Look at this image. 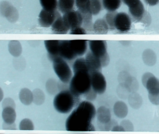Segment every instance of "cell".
Instances as JSON below:
<instances>
[{
	"label": "cell",
	"instance_id": "obj_2",
	"mask_svg": "<svg viewBox=\"0 0 159 134\" xmlns=\"http://www.w3.org/2000/svg\"><path fill=\"white\" fill-rule=\"evenodd\" d=\"M79 98L74 96L70 90H62L54 99V107L60 113H68L78 103Z\"/></svg>",
	"mask_w": 159,
	"mask_h": 134
},
{
	"label": "cell",
	"instance_id": "obj_28",
	"mask_svg": "<svg viewBox=\"0 0 159 134\" xmlns=\"http://www.w3.org/2000/svg\"><path fill=\"white\" fill-rule=\"evenodd\" d=\"M128 103L133 109H139L142 104V97L138 93L132 92L128 96Z\"/></svg>",
	"mask_w": 159,
	"mask_h": 134
},
{
	"label": "cell",
	"instance_id": "obj_36",
	"mask_svg": "<svg viewBox=\"0 0 159 134\" xmlns=\"http://www.w3.org/2000/svg\"><path fill=\"white\" fill-rule=\"evenodd\" d=\"M83 96L88 101H93L96 98L97 93L92 87L88 92L84 94Z\"/></svg>",
	"mask_w": 159,
	"mask_h": 134
},
{
	"label": "cell",
	"instance_id": "obj_46",
	"mask_svg": "<svg viewBox=\"0 0 159 134\" xmlns=\"http://www.w3.org/2000/svg\"><path fill=\"white\" fill-rule=\"evenodd\" d=\"M146 4L150 6H154L159 3V0H144Z\"/></svg>",
	"mask_w": 159,
	"mask_h": 134
},
{
	"label": "cell",
	"instance_id": "obj_13",
	"mask_svg": "<svg viewBox=\"0 0 159 134\" xmlns=\"http://www.w3.org/2000/svg\"><path fill=\"white\" fill-rule=\"evenodd\" d=\"M85 60L90 73L100 71L103 68L99 58L95 56L91 51L88 52L85 56Z\"/></svg>",
	"mask_w": 159,
	"mask_h": 134
},
{
	"label": "cell",
	"instance_id": "obj_3",
	"mask_svg": "<svg viewBox=\"0 0 159 134\" xmlns=\"http://www.w3.org/2000/svg\"><path fill=\"white\" fill-rule=\"evenodd\" d=\"M92 88L91 75L89 72H80L74 74L71 78L69 89L71 93L77 97L88 92Z\"/></svg>",
	"mask_w": 159,
	"mask_h": 134
},
{
	"label": "cell",
	"instance_id": "obj_10",
	"mask_svg": "<svg viewBox=\"0 0 159 134\" xmlns=\"http://www.w3.org/2000/svg\"><path fill=\"white\" fill-rule=\"evenodd\" d=\"M89 47L91 52L100 59L108 54L107 52V42L103 40H90Z\"/></svg>",
	"mask_w": 159,
	"mask_h": 134
},
{
	"label": "cell",
	"instance_id": "obj_43",
	"mask_svg": "<svg viewBox=\"0 0 159 134\" xmlns=\"http://www.w3.org/2000/svg\"><path fill=\"white\" fill-rule=\"evenodd\" d=\"M116 125H118L117 122L115 120H111L109 122L105 124V129L107 131L112 130V128Z\"/></svg>",
	"mask_w": 159,
	"mask_h": 134
},
{
	"label": "cell",
	"instance_id": "obj_41",
	"mask_svg": "<svg viewBox=\"0 0 159 134\" xmlns=\"http://www.w3.org/2000/svg\"><path fill=\"white\" fill-rule=\"evenodd\" d=\"M88 0H76V4L80 11L86 10V3Z\"/></svg>",
	"mask_w": 159,
	"mask_h": 134
},
{
	"label": "cell",
	"instance_id": "obj_48",
	"mask_svg": "<svg viewBox=\"0 0 159 134\" xmlns=\"http://www.w3.org/2000/svg\"><path fill=\"white\" fill-rule=\"evenodd\" d=\"M1 101H2V89H1Z\"/></svg>",
	"mask_w": 159,
	"mask_h": 134
},
{
	"label": "cell",
	"instance_id": "obj_20",
	"mask_svg": "<svg viewBox=\"0 0 159 134\" xmlns=\"http://www.w3.org/2000/svg\"><path fill=\"white\" fill-rule=\"evenodd\" d=\"M86 9L93 16L100 13L103 7L102 0H88L86 3Z\"/></svg>",
	"mask_w": 159,
	"mask_h": 134
},
{
	"label": "cell",
	"instance_id": "obj_11",
	"mask_svg": "<svg viewBox=\"0 0 159 134\" xmlns=\"http://www.w3.org/2000/svg\"><path fill=\"white\" fill-rule=\"evenodd\" d=\"M1 10L2 16H5L11 22H15L18 19V13L17 10L8 2H2Z\"/></svg>",
	"mask_w": 159,
	"mask_h": 134
},
{
	"label": "cell",
	"instance_id": "obj_19",
	"mask_svg": "<svg viewBox=\"0 0 159 134\" xmlns=\"http://www.w3.org/2000/svg\"><path fill=\"white\" fill-rule=\"evenodd\" d=\"M80 12L81 13L83 19L82 24L83 28L86 31L87 33H94L93 23V15L87 10L80 11Z\"/></svg>",
	"mask_w": 159,
	"mask_h": 134
},
{
	"label": "cell",
	"instance_id": "obj_32",
	"mask_svg": "<svg viewBox=\"0 0 159 134\" xmlns=\"http://www.w3.org/2000/svg\"><path fill=\"white\" fill-rule=\"evenodd\" d=\"M33 95V102L37 105H41L44 103L45 96L41 89L36 88L32 91Z\"/></svg>",
	"mask_w": 159,
	"mask_h": 134
},
{
	"label": "cell",
	"instance_id": "obj_33",
	"mask_svg": "<svg viewBox=\"0 0 159 134\" xmlns=\"http://www.w3.org/2000/svg\"><path fill=\"white\" fill-rule=\"evenodd\" d=\"M118 12L117 11L113 12H108L105 15L104 19L108 25L109 30H114L115 28V17Z\"/></svg>",
	"mask_w": 159,
	"mask_h": 134
},
{
	"label": "cell",
	"instance_id": "obj_1",
	"mask_svg": "<svg viewBox=\"0 0 159 134\" xmlns=\"http://www.w3.org/2000/svg\"><path fill=\"white\" fill-rule=\"evenodd\" d=\"M96 112L95 107L90 101L80 102L67 119L66 129L75 132L95 131L92 123Z\"/></svg>",
	"mask_w": 159,
	"mask_h": 134
},
{
	"label": "cell",
	"instance_id": "obj_35",
	"mask_svg": "<svg viewBox=\"0 0 159 134\" xmlns=\"http://www.w3.org/2000/svg\"><path fill=\"white\" fill-rule=\"evenodd\" d=\"M19 129L21 130H33L34 129V125L30 119H24L20 122Z\"/></svg>",
	"mask_w": 159,
	"mask_h": 134
},
{
	"label": "cell",
	"instance_id": "obj_37",
	"mask_svg": "<svg viewBox=\"0 0 159 134\" xmlns=\"http://www.w3.org/2000/svg\"><path fill=\"white\" fill-rule=\"evenodd\" d=\"M120 125L123 127L125 131H133L134 130V127L133 124L129 120H123L121 122Z\"/></svg>",
	"mask_w": 159,
	"mask_h": 134
},
{
	"label": "cell",
	"instance_id": "obj_24",
	"mask_svg": "<svg viewBox=\"0 0 159 134\" xmlns=\"http://www.w3.org/2000/svg\"><path fill=\"white\" fill-rule=\"evenodd\" d=\"M109 30L108 25L103 19H98L93 24V32L97 34H107Z\"/></svg>",
	"mask_w": 159,
	"mask_h": 134
},
{
	"label": "cell",
	"instance_id": "obj_45",
	"mask_svg": "<svg viewBox=\"0 0 159 134\" xmlns=\"http://www.w3.org/2000/svg\"><path fill=\"white\" fill-rule=\"evenodd\" d=\"M2 129L5 130H15L16 129V125L15 124H8L3 123L2 125Z\"/></svg>",
	"mask_w": 159,
	"mask_h": 134
},
{
	"label": "cell",
	"instance_id": "obj_38",
	"mask_svg": "<svg viewBox=\"0 0 159 134\" xmlns=\"http://www.w3.org/2000/svg\"><path fill=\"white\" fill-rule=\"evenodd\" d=\"M2 107L3 109L6 107H12L16 108V103L14 100L11 98H6L2 102Z\"/></svg>",
	"mask_w": 159,
	"mask_h": 134
},
{
	"label": "cell",
	"instance_id": "obj_31",
	"mask_svg": "<svg viewBox=\"0 0 159 134\" xmlns=\"http://www.w3.org/2000/svg\"><path fill=\"white\" fill-rule=\"evenodd\" d=\"M43 9L47 11H53L57 10L58 7L57 0H39Z\"/></svg>",
	"mask_w": 159,
	"mask_h": 134
},
{
	"label": "cell",
	"instance_id": "obj_12",
	"mask_svg": "<svg viewBox=\"0 0 159 134\" xmlns=\"http://www.w3.org/2000/svg\"><path fill=\"white\" fill-rule=\"evenodd\" d=\"M59 55L67 60H72L77 57L71 47L69 40H60Z\"/></svg>",
	"mask_w": 159,
	"mask_h": 134
},
{
	"label": "cell",
	"instance_id": "obj_26",
	"mask_svg": "<svg viewBox=\"0 0 159 134\" xmlns=\"http://www.w3.org/2000/svg\"><path fill=\"white\" fill-rule=\"evenodd\" d=\"M73 70L74 74L80 72L90 73L85 58L83 57L79 58L75 60L73 65Z\"/></svg>",
	"mask_w": 159,
	"mask_h": 134
},
{
	"label": "cell",
	"instance_id": "obj_4",
	"mask_svg": "<svg viewBox=\"0 0 159 134\" xmlns=\"http://www.w3.org/2000/svg\"><path fill=\"white\" fill-rule=\"evenodd\" d=\"M52 60L53 61L54 70L60 81L65 83L70 82L72 77V72L65 59L58 56L54 58Z\"/></svg>",
	"mask_w": 159,
	"mask_h": 134
},
{
	"label": "cell",
	"instance_id": "obj_6",
	"mask_svg": "<svg viewBox=\"0 0 159 134\" xmlns=\"http://www.w3.org/2000/svg\"><path fill=\"white\" fill-rule=\"evenodd\" d=\"M92 87L98 94H102L107 88L106 78L100 71L90 73Z\"/></svg>",
	"mask_w": 159,
	"mask_h": 134
},
{
	"label": "cell",
	"instance_id": "obj_30",
	"mask_svg": "<svg viewBox=\"0 0 159 134\" xmlns=\"http://www.w3.org/2000/svg\"><path fill=\"white\" fill-rule=\"evenodd\" d=\"M122 0H102L103 7L108 12L115 11L120 7Z\"/></svg>",
	"mask_w": 159,
	"mask_h": 134
},
{
	"label": "cell",
	"instance_id": "obj_25",
	"mask_svg": "<svg viewBox=\"0 0 159 134\" xmlns=\"http://www.w3.org/2000/svg\"><path fill=\"white\" fill-rule=\"evenodd\" d=\"M19 98L21 102L24 105H30L33 102V92L25 87L21 89L19 92Z\"/></svg>",
	"mask_w": 159,
	"mask_h": 134
},
{
	"label": "cell",
	"instance_id": "obj_9",
	"mask_svg": "<svg viewBox=\"0 0 159 134\" xmlns=\"http://www.w3.org/2000/svg\"><path fill=\"white\" fill-rule=\"evenodd\" d=\"M132 25L131 17L124 12L117 13L115 20V28L121 33H126L130 30Z\"/></svg>",
	"mask_w": 159,
	"mask_h": 134
},
{
	"label": "cell",
	"instance_id": "obj_22",
	"mask_svg": "<svg viewBox=\"0 0 159 134\" xmlns=\"http://www.w3.org/2000/svg\"><path fill=\"white\" fill-rule=\"evenodd\" d=\"M142 60L147 66H154L157 61V56L155 52L151 49H147L142 53Z\"/></svg>",
	"mask_w": 159,
	"mask_h": 134
},
{
	"label": "cell",
	"instance_id": "obj_18",
	"mask_svg": "<svg viewBox=\"0 0 159 134\" xmlns=\"http://www.w3.org/2000/svg\"><path fill=\"white\" fill-rule=\"evenodd\" d=\"M97 118L99 123H107L111 120V114L110 111L105 106L99 107L97 110Z\"/></svg>",
	"mask_w": 159,
	"mask_h": 134
},
{
	"label": "cell",
	"instance_id": "obj_42",
	"mask_svg": "<svg viewBox=\"0 0 159 134\" xmlns=\"http://www.w3.org/2000/svg\"><path fill=\"white\" fill-rule=\"evenodd\" d=\"M148 99L150 101L153 105H159V94L155 95L148 94Z\"/></svg>",
	"mask_w": 159,
	"mask_h": 134
},
{
	"label": "cell",
	"instance_id": "obj_7",
	"mask_svg": "<svg viewBox=\"0 0 159 134\" xmlns=\"http://www.w3.org/2000/svg\"><path fill=\"white\" fill-rule=\"evenodd\" d=\"M63 18L70 30L82 26L83 19L81 13L79 10L72 9L64 14Z\"/></svg>",
	"mask_w": 159,
	"mask_h": 134
},
{
	"label": "cell",
	"instance_id": "obj_39",
	"mask_svg": "<svg viewBox=\"0 0 159 134\" xmlns=\"http://www.w3.org/2000/svg\"><path fill=\"white\" fill-rule=\"evenodd\" d=\"M70 34H87V32L83 27H80L71 29Z\"/></svg>",
	"mask_w": 159,
	"mask_h": 134
},
{
	"label": "cell",
	"instance_id": "obj_29",
	"mask_svg": "<svg viewBox=\"0 0 159 134\" xmlns=\"http://www.w3.org/2000/svg\"><path fill=\"white\" fill-rule=\"evenodd\" d=\"M76 3V0H58V8L63 14L71 11Z\"/></svg>",
	"mask_w": 159,
	"mask_h": 134
},
{
	"label": "cell",
	"instance_id": "obj_23",
	"mask_svg": "<svg viewBox=\"0 0 159 134\" xmlns=\"http://www.w3.org/2000/svg\"><path fill=\"white\" fill-rule=\"evenodd\" d=\"M15 109L12 107H6L2 110V118L4 123L8 124L14 123L16 120Z\"/></svg>",
	"mask_w": 159,
	"mask_h": 134
},
{
	"label": "cell",
	"instance_id": "obj_21",
	"mask_svg": "<svg viewBox=\"0 0 159 134\" xmlns=\"http://www.w3.org/2000/svg\"><path fill=\"white\" fill-rule=\"evenodd\" d=\"M113 111L117 117L120 119H123L128 114V107L123 101H118L113 106Z\"/></svg>",
	"mask_w": 159,
	"mask_h": 134
},
{
	"label": "cell",
	"instance_id": "obj_14",
	"mask_svg": "<svg viewBox=\"0 0 159 134\" xmlns=\"http://www.w3.org/2000/svg\"><path fill=\"white\" fill-rule=\"evenodd\" d=\"M60 40H47L44 41V45L48 52V56L52 60L54 58L59 56Z\"/></svg>",
	"mask_w": 159,
	"mask_h": 134
},
{
	"label": "cell",
	"instance_id": "obj_44",
	"mask_svg": "<svg viewBox=\"0 0 159 134\" xmlns=\"http://www.w3.org/2000/svg\"><path fill=\"white\" fill-rule=\"evenodd\" d=\"M140 0H122V2L126 5L128 8L134 6L140 2Z\"/></svg>",
	"mask_w": 159,
	"mask_h": 134
},
{
	"label": "cell",
	"instance_id": "obj_5",
	"mask_svg": "<svg viewBox=\"0 0 159 134\" xmlns=\"http://www.w3.org/2000/svg\"><path fill=\"white\" fill-rule=\"evenodd\" d=\"M141 81L142 84L148 90V94H159V80L152 73H145L142 75Z\"/></svg>",
	"mask_w": 159,
	"mask_h": 134
},
{
	"label": "cell",
	"instance_id": "obj_17",
	"mask_svg": "<svg viewBox=\"0 0 159 134\" xmlns=\"http://www.w3.org/2000/svg\"><path fill=\"white\" fill-rule=\"evenodd\" d=\"M71 47L76 56H82L86 52L87 42L85 40H69Z\"/></svg>",
	"mask_w": 159,
	"mask_h": 134
},
{
	"label": "cell",
	"instance_id": "obj_47",
	"mask_svg": "<svg viewBox=\"0 0 159 134\" xmlns=\"http://www.w3.org/2000/svg\"><path fill=\"white\" fill-rule=\"evenodd\" d=\"M112 131H125V129H124L123 127H122L120 125H116V126L112 128Z\"/></svg>",
	"mask_w": 159,
	"mask_h": 134
},
{
	"label": "cell",
	"instance_id": "obj_16",
	"mask_svg": "<svg viewBox=\"0 0 159 134\" xmlns=\"http://www.w3.org/2000/svg\"><path fill=\"white\" fill-rule=\"evenodd\" d=\"M51 27L52 31L57 34H66L70 30L61 16L56 20Z\"/></svg>",
	"mask_w": 159,
	"mask_h": 134
},
{
	"label": "cell",
	"instance_id": "obj_34",
	"mask_svg": "<svg viewBox=\"0 0 159 134\" xmlns=\"http://www.w3.org/2000/svg\"><path fill=\"white\" fill-rule=\"evenodd\" d=\"M46 89L47 92L50 95H55L59 90L58 83L55 79H49L46 82Z\"/></svg>",
	"mask_w": 159,
	"mask_h": 134
},
{
	"label": "cell",
	"instance_id": "obj_27",
	"mask_svg": "<svg viewBox=\"0 0 159 134\" xmlns=\"http://www.w3.org/2000/svg\"><path fill=\"white\" fill-rule=\"evenodd\" d=\"M8 49L10 54L15 57H18L22 54V45L18 41H10L8 44Z\"/></svg>",
	"mask_w": 159,
	"mask_h": 134
},
{
	"label": "cell",
	"instance_id": "obj_40",
	"mask_svg": "<svg viewBox=\"0 0 159 134\" xmlns=\"http://www.w3.org/2000/svg\"><path fill=\"white\" fill-rule=\"evenodd\" d=\"M140 22H142L146 26H148L151 22V17L148 12L145 11V14Z\"/></svg>",
	"mask_w": 159,
	"mask_h": 134
},
{
	"label": "cell",
	"instance_id": "obj_8",
	"mask_svg": "<svg viewBox=\"0 0 159 134\" xmlns=\"http://www.w3.org/2000/svg\"><path fill=\"white\" fill-rule=\"evenodd\" d=\"M60 16V13L57 10L50 11L42 9L39 15V24L43 28H49L52 26L56 20Z\"/></svg>",
	"mask_w": 159,
	"mask_h": 134
},
{
	"label": "cell",
	"instance_id": "obj_15",
	"mask_svg": "<svg viewBox=\"0 0 159 134\" xmlns=\"http://www.w3.org/2000/svg\"><path fill=\"white\" fill-rule=\"evenodd\" d=\"M128 8L129 15L133 18V20L140 22L146 11L144 5L141 1L135 5Z\"/></svg>",
	"mask_w": 159,
	"mask_h": 134
}]
</instances>
